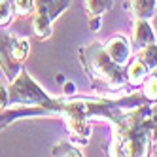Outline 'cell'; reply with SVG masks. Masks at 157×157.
<instances>
[{
    "label": "cell",
    "mask_w": 157,
    "mask_h": 157,
    "mask_svg": "<svg viewBox=\"0 0 157 157\" xmlns=\"http://www.w3.org/2000/svg\"><path fill=\"white\" fill-rule=\"evenodd\" d=\"M114 138L108 148L110 155L146 157L150 155L153 140L151 102H144L132 108H121L112 116Z\"/></svg>",
    "instance_id": "obj_1"
},
{
    "label": "cell",
    "mask_w": 157,
    "mask_h": 157,
    "mask_svg": "<svg viewBox=\"0 0 157 157\" xmlns=\"http://www.w3.org/2000/svg\"><path fill=\"white\" fill-rule=\"evenodd\" d=\"M78 57L97 91H121L127 83L125 66L116 64L108 57L104 44L89 42L78 49Z\"/></svg>",
    "instance_id": "obj_2"
},
{
    "label": "cell",
    "mask_w": 157,
    "mask_h": 157,
    "mask_svg": "<svg viewBox=\"0 0 157 157\" xmlns=\"http://www.w3.org/2000/svg\"><path fill=\"white\" fill-rule=\"evenodd\" d=\"M29 53H30L29 38H19L6 30H0V70L4 72L8 83L13 82L19 70L25 66Z\"/></svg>",
    "instance_id": "obj_3"
},
{
    "label": "cell",
    "mask_w": 157,
    "mask_h": 157,
    "mask_svg": "<svg viewBox=\"0 0 157 157\" xmlns=\"http://www.w3.org/2000/svg\"><path fill=\"white\" fill-rule=\"evenodd\" d=\"M72 0H34L32 32L38 40H48L53 34V23L70 8Z\"/></svg>",
    "instance_id": "obj_4"
},
{
    "label": "cell",
    "mask_w": 157,
    "mask_h": 157,
    "mask_svg": "<svg viewBox=\"0 0 157 157\" xmlns=\"http://www.w3.org/2000/svg\"><path fill=\"white\" fill-rule=\"evenodd\" d=\"M104 49L108 53V57L114 61L116 64L119 66H125L131 59V42L125 38V36H121V34H116V36H112L104 42Z\"/></svg>",
    "instance_id": "obj_5"
},
{
    "label": "cell",
    "mask_w": 157,
    "mask_h": 157,
    "mask_svg": "<svg viewBox=\"0 0 157 157\" xmlns=\"http://www.w3.org/2000/svg\"><path fill=\"white\" fill-rule=\"evenodd\" d=\"M157 42L155 30L151 29V25L148 23V19H136L134 17V25H132V38H131V48L136 51L148 44Z\"/></svg>",
    "instance_id": "obj_6"
},
{
    "label": "cell",
    "mask_w": 157,
    "mask_h": 157,
    "mask_svg": "<svg viewBox=\"0 0 157 157\" xmlns=\"http://www.w3.org/2000/svg\"><path fill=\"white\" fill-rule=\"evenodd\" d=\"M114 0H83V8H85V13L89 17V29L93 32L98 30L100 27V19L106 12H110Z\"/></svg>",
    "instance_id": "obj_7"
},
{
    "label": "cell",
    "mask_w": 157,
    "mask_h": 157,
    "mask_svg": "<svg viewBox=\"0 0 157 157\" xmlns=\"http://www.w3.org/2000/svg\"><path fill=\"white\" fill-rule=\"evenodd\" d=\"M150 74V66L146 64L142 59H138L136 55L129 59L125 64V76H127V83L131 87H140L142 82L146 80V76Z\"/></svg>",
    "instance_id": "obj_8"
},
{
    "label": "cell",
    "mask_w": 157,
    "mask_h": 157,
    "mask_svg": "<svg viewBox=\"0 0 157 157\" xmlns=\"http://www.w3.org/2000/svg\"><path fill=\"white\" fill-rule=\"evenodd\" d=\"M140 93L146 98V102H157V66L146 76V80L140 85Z\"/></svg>",
    "instance_id": "obj_9"
},
{
    "label": "cell",
    "mask_w": 157,
    "mask_h": 157,
    "mask_svg": "<svg viewBox=\"0 0 157 157\" xmlns=\"http://www.w3.org/2000/svg\"><path fill=\"white\" fill-rule=\"evenodd\" d=\"M157 0H131L132 17L136 19H150L155 13Z\"/></svg>",
    "instance_id": "obj_10"
},
{
    "label": "cell",
    "mask_w": 157,
    "mask_h": 157,
    "mask_svg": "<svg viewBox=\"0 0 157 157\" xmlns=\"http://www.w3.org/2000/svg\"><path fill=\"white\" fill-rule=\"evenodd\" d=\"M134 55H136L138 59H142L146 64H148L150 70L155 68V66H157V42L148 44V46H144V48L136 49V53H134Z\"/></svg>",
    "instance_id": "obj_11"
},
{
    "label": "cell",
    "mask_w": 157,
    "mask_h": 157,
    "mask_svg": "<svg viewBox=\"0 0 157 157\" xmlns=\"http://www.w3.org/2000/svg\"><path fill=\"white\" fill-rule=\"evenodd\" d=\"M13 8V15L17 17H32L34 15V0H10Z\"/></svg>",
    "instance_id": "obj_12"
},
{
    "label": "cell",
    "mask_w": 157,
    "mask_h": 157,
    "mask_svg": "<svg viewBox=\"0 0 157 157\" xmlns=\"http://www.w3.org/2000/svg\"><path fill=\"white\" fill-rule=\"evenodd\" d=\"M51 155H68V157H82V150L78 148V146L74 142H61L57 146H53V150H51Z\"/></svg>",
    "instance_id": "obj_13"
},
{
    "label": "cell",
    "mask_w": 157,
    "mask_h": 157,
    "mask_svg": "<svg viewBox=\"0 0 157 157\" xmlns=\"http://www.w3.org/2000/svg\"><path fill=\"white\" fill-rule=\"evenodd\" d=\"M13 19V8L10 0H0V27H6Z\"/></svg>",
    "instance_id": "obj_14"
},
{
    "label": "cell",
    "mask_w": 157,
    "mask_h": 157,
    "mask_svg": "<svg viewBox=\"0 0 157 157\" xmlns=\"http://www.w3.org/2000/svg\"><path fill=\"white\" fill-rule=\"evenodd\" d=\"M10 104V97H8V85L4 82H0V112H4Z\"/></svg>",
    "instance_id": "obj_15"
},
{
    "label": "cell",
    "mask_w": 157,
    "mask_h": 157,
    "mask_svg": "<svg viewBox=\"0 0 157 157\" xmlns=\"http://www.w3.org/2000/svg\"><path fill=\"white\" fill-rule=\"evenodd\" d=\"M151 121H153V140L157 142V102H151Z\"/></svg>",
    "instance_id": "obj_16"
}]
</instances>
